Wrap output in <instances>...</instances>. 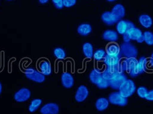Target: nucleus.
Returning a JSON list of instances; mask_svg holds the SVG:
<instances>
[{
	"mask_svg": "<svg viewBox=\"0 0 153 114\" xmlns=\"http://www.w3.org/2000/svg\"><path fill=\"white\" fill-rule=\"evenodd\" d=\"M54 55L57 59L59 60H63L66 56L65 51L61 47H56L54 49Z\"/></svg>",
	"mask_w": 153,
	"mask_h": 114,
	"instance_id": "29",
	"label": "nucleus"
},
{
	"mask_svg": "<svg viewBox=\"0 0 153 114\" xmlns=\"http://www.w3.org/2000/svg\"><path fill=\"white\" fill-rule=\"evenodd\" d=\"M137 42L139 43H142L143 42H144V38H143V36L141 37L140 38H139L138 40H137Z\"/></svg>",
	"mask_w": 153,
	"mask_h": 114,
	"instance_id": "36",
	"label": "nucleus"
},
{
	"mask_svg": "<svg viewBox=\"0 0 153 114\" xmlns=\"http://www.w3.org/2000/svg\"><path fill=\"white\" fill-rule=\"evenodd\" d=\"M76 31L78 34L81 36L86 37L88 36L92 32V26L89 24L83 23L80 24L78 27Z\"/></svg>",
	"mask_w": 153,
	"mask_h": 114,
	"instance_id": "18",
	"label": "nucleus"
},
{
	"mask_svg": "<svg viewBox=\"0 0 153 114\" xmlns=\"http://www.w3.org/2000/svg\"><path fill=\"white\" fill-rule=\"evenodd\" d=\"M123 39L124 43H128L130 42L131 39L127 32L123 35Z\"/></svg>",
	"mask_w": 153,
	"mask_h": 114,
	"instance_id": "34",
	"label": "nucleus"
},
{
	"mask_svg": "<svg viewBox=\"0 0 153 114\" xmlns=\"http://www.w3.org/2000/svg\"><path fill=\"white\" fill-rule=\"evenodd\" d=\"M135 27L134 24L129 20H119L116 24V29L119 34L123 35L127 31Z\"/></svg>",
	"mask_w": 153,
	"mask_h": 114,
	"instance_id": "7",
	"label": "nucleus"
},
{
	"mask_svg": "<svg viewBox=\"0 0 153 114\" xmlns=\"http://www.w3.org/2000/svg\"><path fill=\"white\" fill-rule=\"evenodd\" d=\"M127 80V76L124 74V73H119L109 81V86L114 90H117L119 89L121 85Z\"/></svg>",
	"mask_w": 153,
	"mask_h": 114,
	"instance_id": "9",
	"label": "nucleus"
},
{
	"mask_svg": "<svg viewBox=\"0 0 153 114\" xmlns=\"http://www.w3.org/2000/svg\"><path fill=\"white\" fill-rule=\"evenodd\" d=\"M82 52L85 57L87 58H92L93 57L94 51L92 44L89 42H86L82 45Z\"/></svg>",
	"mask_w": 153,
	"mask_h": 114,
	"instance_id": "22",
	"label": "nucleus"
},
{
	"mask_svg": "<svg viewBox=\"0 0 153 114\" xmlns=\"http://www.w3.org/2000/svg\"><path fill=\"white\" fill-rule=\"evenodd\" d=\"M2 85L1 83L0 82V95H1V93H2Z\"/></svg>",
	"mask_w": 153,
	"mask_h": 114,
	"instance_id": "38",
	"label": "nucleus"
},
{
	"mask_svg": "<svg viewBox=\"0 0 153 114\" xmlns=\"http://www.w3.org/2000/svg\"><path fill=\"white\" fill-rule=\"evenodd\" d=\"M147 60L145 57H141L138 60V71L139 75H142L147 71Z\"/></svg>",
	"mask_w": 153,
	"mask_h": 114,
	"instance_id": "24",
	"label": "nucleus"
},
{
	"mask_svg": "<svg viewBox=\"0 0 153 114\" xmlns=\"http://www.w3.org/2000/svg\"><path fill=\"white\" fill-rule=\"evenodd\" d=\"M61 83L64 88L66 89L71 88L74 84V77L69 73H63L61 76Z\"/></svg>",
	"mask_w": 153,
	"mask_h": 114,
	"instance_id": "13",
	"label": "nucleus"
},
{
	"mask_svg": "<svg viewBox=\"0 0 153 114\" xmlns=\"http://www.w3.org/2000/svg\"><path fill=\"white\" fill-rule=\"evenodd\" d=\"M109 100L105 98H100L96 101L95 107L97 110L99 111H103L107 110L109 106Z\"/></svg>",
	"mask_w": 153,
	"mask_h": 114,
	"instance_id": "20",
	"label": "nucleus"
},
{
	"mask_svg": "<svg viewBox=\"0 0 153 114\" xmlns=\"http://www.w3.org/2000/svg\"><path fill=\"white\" fill-rule=\"evenodd\" d=\"M89 77L91 82L96 86L99 85L104 78L102 75V72L96 69L92 70Z\"/></svg>",
	"mask_w": 153,
	"mask_h": 114,
	"instance_id": "15",
	"label": "nucleus"
},
{
	"mask_svg": "<svg viewBox=\"0 0 153 114\" xmlns=\"http://www.w3.org/2000/svg\"><path fill=\"white\" fill-rule=\"evenodd\" d=\"M144 42L149 46H153V33L151 31H146L143 33Z\"/></svg>",
	"mask_w": 153,
	"mask_h": 114,
	"instance_id": "28",
	"label": "nucleus"
},
{
	"mask_svg": "<svg viewBox=\"0 0 153 114\" xmlns=\"http://www.w3.org/2000/svg\"><path fill=\"white\" fill-rule=\"evenodd\" d=\"M54 7L58 9H61L64 7L63 0H52Z\"/></svg>",
	"mask_w": 153,
	"mask_h": 114,
	"instance_id": "32",
	"label": "nucleus"
},
{
	"mask_svg": "<svg viewBox=\"0 0 153 114\" xmlns=\"http://www.w3.org/2000/svg\"><path fill=\"white\" fill-rule=\"evenodd\" d=\"M107 54L109 55H117L120 53V47L115 43L109 45L106 48Z\"/></svg>",
	"mask_w": 153,
	"mask_h": 114,
	"instance_id": "26",
	"label": "nucleus"
},
{
	"mask_svg": "<svg viewBox=\"0 0 153 114\" xmlns=\"http://www.w3.org/2000/svg\"><path fill=\"white\" fill-rule=\"evenodd\" d=\"M122 57V56L120 53L117 55L107 54L104 60V63L107 66H114L118 65L121 61Z\"/></svg>",
	"mask_w": 153,
	"mask_h": 114,
	"instance_id": "12",
	"label": "nucleus"
},
{
	"mask_svg": "<svg viewBox=\"0 0 153 114\" xmlns=\"http://www.w3.org/2000/svg\"><path fill=\"white\" fill-rule=\"evenodd\" d=\"M118 90L123 97L128 98L133 95L137 88L135 83L132 80L127 79L121 85Z\"/></svg>",
	"mask_w": 153,
	"mask_h": 114,
	"instance_id": "2",
	"label": "nucleus"
},
{
	"mask_svg": "<svg viewBox=\"0 0 153 114\" xmlns=\"http://www.w3.org/2000/svg\"><path fill=\"white\" fill-rule=\"evenodd\" d=\"M145 99L148 101H153V90H150L148 91L146 96Z\"/></svg>",
	"mask_w": 153,
	"mask_h": 114,
	"instance_id": "33",
	"label": "nucleus"
},
{
	"mask_svg": "<svg viewBox=\"0 0 153 114\" xmlns=\"http://www.w3.org/2000/svg\"><path fill=\"white\" fill-rule=\"evenodd\" d=\"M127 32L130 36L131 40H132L137 41L139 38L143 36V33L142 31L135 27L131 29L130 30L127 31Z\"/></svg>",
	"mask_w": 153,
	"mask_h": 114,
	"instance_id": "23",
	"label": "nucleus"
},
{
	"mask_svg": "<svg viewBox=\"0 0 153 114\" xmlns=\"http://www.w3.org/2000/svg\"><path fill=\"white\" fill-rule=\"evenodd\" d=\"M106 1H107L108 2H114V1H116V0H106Z\"/></svg>",
	"mask_w": 153,
	"mask_h": 114,
	"instance_id": "39",
	"label": "nucleus"
},
{
	"mask_svg": "<svg viewBox=\"0 0 153 114\" xmlns=\"http://www.w3.org/2000/svg\"><path fill=\"white\" fill-rule=\"evenodd\" d=\"M42 104V100L40 99H35L32 100L28 107V111L31 113L35 112L41 106Z\"/></svg>",
	"mask_w": 153,
	"mask_h": 114,
	"instance_id": "25",
	"label": "nucleus"
},
{
	"mask_svg": "<svg viewBox=\"0 0 153 114\" xmlns=\"http://www.w3.org/2000/svg\"><path fill=\"white\" fill-rule=\"evenodd\" d=\"M124 73L120 67V63L118 65L114 66H107L105 70L102 72L103 77L108 81L112 79L119 73Z\"/></svg>",
	"mask_w": 153,
	"mask_h": 114,
	"instance_id": "6",
	"label": "nucleus"
},
{
	"mask_svg": "<svg viewBox=\"0 0 153 114\" xmlns=\"http://www.w3.org/2000/svg\"><path fill=\"white\" fill-rule=\"evenodd\" d=\"M8 1H12V0H8Z\"/></svg>",
	"mask_w": 153,
	"mask_h": 114,
	"instance_id": "40",
	"label": "nucleus"
},
{
	"mask_svg": "<svg viewBox=\"0 0 153 114\" xmlns=\"http://www.w3.org/2000/svg\"><path fill=\"white\" fill-rule=\"evenodd\" d=\"M76 0H63V6L66 8H71L76 4Z\"/></svg>",
	"mask_w": 153,
	"mask_h": 114,
	"instance_id": "31",
	"label": "nucleus"
},
{
	"mask_svg": "<svg viewBox=\"0 0 153 114\" xmlns=\"http://www.w3.org/2000/svg\"><path fill=\"white\" fill-rule=\"evenodd\" d=\"M111 12L119 21L122 20L126 15V9L122 4H117L112 8Z\"/></svg>",
	"mask_w": 153,
	"mask_h": 114,
	"instance_id": "16",
	"label": "nucleus"
},
{
	"mask_svg": "<svg viewBox=\"0 0 153 114\" xmlns=\"http://www.w3.org/2000/svg\"><path fill=\"white\" fill-rule=\"evenodd\" d=\"M31 93L30 90L26 88L20 89L14 95V99L16 102L23 103L30 98Z\"/></svg>",
	"mask_w": 153,
	"mask_h": 114,
	"instance_id": "8",
	"label": "nucleus"
},
{
	"mask_svg": "<svg viewBox=\"0 0 153 114\" xmlns=\"http://www.w3.org/2000/svg\"><path fill=\"white\" fill-rule=\"evenodd\" d=\"M123 72H127L132 77H136L139 75L138 60L135 58L126 59L120 63Z\"/></svg>",
	"mask_w": 153,
	"mask_h": 114,
	"instance_id": "1",
	"label": "nucleus"
},
{
	"mask_svg": "<svg viewBox=\"0 0 153 114\" xmlns=\"http://www.w3.org/2000/svg\"><path fill=\"white\" fill-rule=\"evenodd\" d=\"M102 38L104 40L108 42H115L118 40L119 36L116 31L112 30H108L103 32Z\"/></svg>",
	"mask_w": 153,
	"mask_h": 114,
	"instance_id": "17",
	"label": "nucleus"
},
{
	"mask_svg": "<svg viewBox=\"0 0 153 114\" xmlns=\"http://www.w3.org/2000/svg\"><path fill=\"white\" fill-rule=\"evenodd\" d=\"M89 92L88 88L85 85H80L76 89L75 94V100L78 103H82L88 97Z\"/></svg>",
	"mask_w": 153,
	"mask_h": 114,
	"instance_id": "10",
	"label": "nucleus"
},
{
	"mask_svg": "<svg viewBox=\"0 0 153 114\" xmlns=\"http://www.w3.org/2000/svg\"><path fill=\"white\" fill-rule=\"evenodd\" d=\"M139 22L145 28H149L153 25V19L152 17L147 14H143L140 16L139 17Z\"/></svg>",
	"mask_w": 153,
	"mask_h": 114,
	"instance_id": "19",
	"label": "nucleus"
},
{
	"mask_svg": "<svg viewBox=\"0 0 153 114\" xmlns=\"http://www.w3.org/2000/svg\"><path fill=\"white\" fill-rule=\"evenodd\" d=\"M25 77L35 83H42L45 81V76L33 69H28L25 71Z\"/></svg>",
	"mask_w": 153,
	"mask_h": 114,
	"instance_id": "5",
	"label": "nucleus"
},
{
	"mask_svg": "<svg viewBox=\"0 0 153 114\" xmlns=\"http://www.w3.org/2000/svg\"><path fill=\"white\" fill-rule=\"evenodd\" d=\"M39 69L41 73L45 76H48L51 73V66L48 61H41L39 63Z\"/></svg>",
	"mask_w": 153,
	"mask_h": 114,
	"instance_id": "21",
	"label": "nucleus"
},
{
	"mask_svg": "<svg viewBox=\"0 0 153 114\" xmlns=\"http://www.w3.org/2000/svg\"><path fill=\"white\" fill-rule=\"evenodd\" d=\"M107 53L104 50L99 49L97 50L93 54V58L96 61H101L104 60Z\"/></svg>",
	"mask_w": 153,
	"mask_h": 114,
	"instance_id": "27",
	"label": "nucleus"
},
{
	"mask_svg": "<svg viewBox=\"0 0 153 114\" xmlns=\"http://www.w3.org/2000/svg\"><path fill=\"white\" fill-rule=\"evenodd\" d=\"M40 112L41 114H58L59 107L55 103H48L41 108Z\"/></svg>",
	"mask_w": 153,
	"mask_h": 114,
	"instance_id": "11",
	"label": "nucleus"
},
{
	"mask_svg": "<svg viewBox=\"0 0 153 114\" xmlns=\"http://www.w3.org/2000/svg\"><path fill=\"white\" fill-rule=\"evenodd\" d=\"M120 53L122 57L127 59L136 58L138 53L137 47L130 42L123 43L120 47Z\"/></svg>",
	"mask_w": 153,
	"mask_h": 114,
	"instance_id": "3",
	"label": "nucleus"
},
{
	"mask_svg": "<svg viewBox=\"0 0 153 114\" xmlns=\"http://www.w3.org/2000/svg\"><path fill=\"white\" fill-rule=\"evenodd\" d=\"M109 102L115 106H126L127 104V99L123 97L119 92H114L111 93L108 96Z\"/></svg>",
	"mask_w": 153,
	"mask_h": 114,
	"instance_id": "4",
	"label": "nucleus"
},
{
	"mask_svg": "<svg viewBox=\"0 0 153 114\" xmlns=\"http://www.w3.org/2000/svg\"><path fill=\"white\" fill-rule=\"evenodd\" d=\"M39 1L42 4H45L48 1V0H39Z\"/></svg>",
	"mask_w": 153,
	"mask_h": 114,
	"instance_id": "37",
	"label": "nucleus"
},
{
	"mask_svg": "<svg viewBox=\"0 0 153 114\" xmlns=\"http://www.w3.org/2000/svg\"><path fill=\"white\" fill-rule=\"evenodd\" d=\"M101 19L103 23L109 26L113 25L119 22L112 12L109 11L104 12L101 16Z\"/></svg>",
	"mask_w": 153,
	"mask_h": 114,
	"instance_id": "14",
	"label": "nucleus"
},
{
	"mask_svg": "<svg viewBox=\"0 0 153 114\" xmlns=\"http://www.w3.org/2000/svg\"><path fill=\"white\" fill-rule=\"evenodd\" d=\"M147 89L145 86H139L137 89V95L142 99H145L146 96L148 92Z\"/></svg>",
	"mask_w": 153,
	"mask_h": 114,
	"instance_id": "30",
	"label": "nucleus"
},
{
	"mask_svg": "<svg viewBox=\"0 0 153 114\" xmlns=\"http://www.w3.org/2000/svg\"><path fill=\"white\" fill-rule=\"evenodd\" d=\"M150 66L153 68V53L152 54L150 58Z\"/></svg>",
	"mask_w": 153,
	"mask_h": 114,
	"instance_id": "35",
	"label": "nucleus"
}]
</instances>
